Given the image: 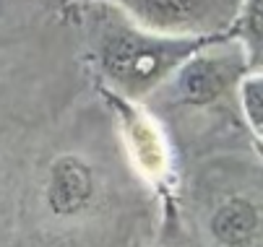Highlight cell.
Listing matches in <instances>:
<instances>
[{
	"instance_id": "52a82bcc",
	"label": "cell",
	"mask_w": 263,
	"mask_h": 247,
	"mask_svg": "<svg viewBox=\"0 0 263 247\" xmlns=\"http://www.w3.org/2000/svg\"><path fill=\"white\" fill-rule=\"evenodd\" d=\"M232 34L248 52L250 70L263 68V0H245Z\"/></svg>"
},
{
	"instance_id": "5b68a950",
	"label": "cell",
	"mask_w": 263,
	"mask_h": 247,
	"mask_svg": "<svg viewBox=\"0 0 263 247\" xmlns=\"http://www.w3.org/2000/svg\"><path fill=\"white\" fill-rule=\"evenodd\" d=\"M99 193V174L94 164L79 154H63L47 172L45 195L50 208L63 219L81 216L91 208Z\"/></svg>"
},
{
	"instance_id": "3957f363",
	"label": "cell",
	"mask_w": 263,
	"mask_h": 247,
	"mask_svg": "<svg viewBox=\"0 0 263 247\" xmlns=\"http://www.w3.org/2000/svg\"><path fill=\"white\" fill-rule=\"evenodd\" d=\"M104 101L112 112V120H115L118 138L130 169L157 195V200H162L170 208L177 190L180 169L167 125L148 104L123 99L112 91H104Z\"/></svg>"
},
{
	"instance_id": "7a4b0ae2",
	"label": "cell",
	"mask_w": 263,
	"mask_h": 247,
	"mask_svg": "<svg viewBox=\"0 0 263 247\" xmlns=\"http://www.w3.org/2000/svg\"><path fill=\"white\" fill-rule=\"evenodd\" d=\"M193 180L201 242L263 247V154L255 143L214 149Z\"/></svg>"
},
{
	"instance_id": "277c9868",
	"label": "cell",
	"mask_w": 263,
	"mask_h": 247,
	"mask_svg": "<svg viewBox=\"0 0 263 247\" xmlns=\"http://www.w3.org/2000/svg\"><path fill=\"white\" fill-rule=\"evenodd\" d=\"M146 29L177 37L232 34L245 0H107Z\"/></svg>"
},
{
	"instance_id": "8992f818",
	"label": "cell",
	"mask_w": 263,
	"mask_h": 247,
	"mask_svg": "<svg viewBox=\"0 0 263 247\" xmlns=\"http://www.w3.org/2000/svg\"><path fill=\"white\" fill-rule=\"evenodd\" d=\"M242 120L255 140V146L263 154V68H253L245 73L237 89Z\"/></svg>"
},
{
	"instance_id": "6da1fadb",
	"label": "cell",
	"mask_w": 263,
	"mask_h": 247,
	"mask_svg": "<svg viewBox=\"0 0 263 247\" xmlns=\"http://www.w3.org/2000/svg\"><path fill=\"white\" fill-rule=\"evenodd\" d=\"M86 47L104 86L123 99L146 104L175 70L214 37H177L146 29L107 0H81Z\"/></svg>"
}]
</instances>
